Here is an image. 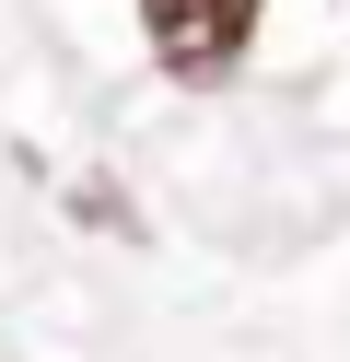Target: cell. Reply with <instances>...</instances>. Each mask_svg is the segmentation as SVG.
<instances>
[{"mask_svg":"<svg viewBox=\"0 0 350 362\" xmlns=\"http://www.w3.org/2000/svg\"><path fill=\"white\" fill-rule=\"evenodd\" d=\"M257 12L269 0H140V35L175 82H233V59L257 47Z\"/></svg>","mask_w":350,"mask_h":362,"instance_id":"cell-1","label":"cell"}]
</instances>
